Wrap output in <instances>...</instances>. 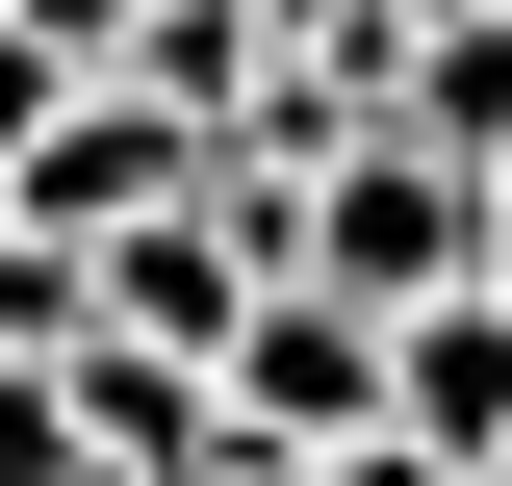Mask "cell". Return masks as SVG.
<instances>
[{
    "label": "cell",
    "instance_id": "obj_5",
    "mask_svg": "<svg viewBox=\"0 0 512 486\" xmlns=\"http://www.w3.org/2000/svg\"><path fill=\"white\" fill-rule=\"evenodd\" d=\"M410 128L512 180V0H436V26H410Z\"/></svg>",
    "mask_w": 512,
    "mask_h": 486
},
{
    "label": "cell",
    "instance_id": "obj_11",
    "mask_svg": "<svg viewBox=\"0 0 512 486\" xmlns=\"http://www.w3.org/2000/svg\"><path fill=\"white\" fill-rule=\"evenodd\" d=\"M282 26H333V0H282Z\"/></svg>",
    "mask_w": 512,
    "mask_h": 486
},
{
    "label": "cell",
    "instance_id": "obj_1",
    "mask_svg": "<svg viewBox=\"0 0 512 486\" xmlns=\"http://www.w3.org/2000/svg\"><path fill=\"white\" fill-rule=\"evenodd\" d=\"M282 282H359V307L487 282V154H436L410 103H384V128H333V154H308V256H282Z\"/></svg>",
    "mask_w": 512,
    "mask_h": 486
},
{
    "label": "cell",
    "instance_id": "obj_8",
    "mask_svg": "<svg viewBox=\"0 0 512 486\" xmlns=\"http://www.w3.org/2000/svg\"><path fill=\"white\" fill-rule=\"evenodd\" d=\"M282 486H461L436 435H333V461H282Z\"/></svg>",
    "mask_w": 512,
    "mask_h": 486
},
{
    "label": "cell",
    "instance_id": "obj_7",
    "mask_svg": "<svg viewBox=\"0 0 512 486\" xmlns=\"http://www.w3.org/2000/svg\"><path fill=\"white\" fill-rule=\"evenodd\" d=\"M77 77H103V52H52V26H26V0H0V154H26V128H52Z\"/></svg>",
    "mask_w": 512,
    "mask_h": 486
},
{
    "label": "cell",
    "instance_id": "obj_3",
    "mask_svg": "<svg viewBox=\"0 0 512 486\" xmlns=\"http://www.w3.org/2000/svg\"><path fill=\"white\" fill-rule=\"evenodd\" d=\"M205 154H231V128H205V103H154V77H77V103L26 128V154H0V205H26V231H77V256H103L128 205H180Z\"/></svg>",
    "mask_w": 512,
    "mask_h": 486
},
{
    "label": "cell",
    "instance_id": "obj_6",
    "mask_svg": "<svg viewBox=\"0 0 512 486\" xmlns=\"http://www.w3.org/2000/svg\"><path fill=\"white\" fill-rule=\"evenodd\" d=\"M103 435H77V359H0V486H77Z\"/></svg>",
    "mask_w": 512,
    "mask_h": 486
},
{
    "label": "cell",
    "instance_id": "obj_4",
    "mask_svg": "<svg viewBox=\"0 0 512 486\" xmlns=\"http://www.w3.org/2000/svg\"><path fill=\"white\" fill-rule=\"evenodd\" d=\"M384 435H436L461 486L512 461V282H436V307H384Z\"/></svg>",
    "mask_w": 512,
    "mask_h": 486
},
{
    "label": "cell",
    "instance_id": "obj_9",
    "mask_svg": "<svg viewBox=\"0 0 512 486\" xmlns=\"http://www.w3.org/2000/svg\"><path fill=\"white\" fill-rule=\"evenodd\" d=\"M26 26H52V52H128V0H26Z\"/></svg>",
    "mask_w": 512,
    "mask_h": 486
},
{
    "label": "cell",
    "instance_id": "obj_10",
    "mask_svg": "<svg viewBox=\"0 0 512 486\" xmlns=\"http://www.w3.org/2000/svg\"><path fill=\"white\" fill-rule=\"evenodd\" d=\"M487 282H512V180H487Z\"/></svg>",
    "mask_w": 512,
    "mask_h": 486
},
{
    "label": "cell",
    "instance_id": "obj_12",
    "mask_svg": "<svg viewBox=\"0 0 512 486\" xmlns=\"http://www.w3.org/2000/svg\"><path fill=\"white\" fill-rule=\"evenodd\" d=\"M487 486H512V461H487Z\"/></svg>",
    "mask_w": 512,
    "mask_h": 486
},
{
    "label": "cell",
    "instance_id": "obj_2",
    "mask_svg": "<svg viewBox=\"0 0 512 486\" xmlns=\"http://www.w3.org/2000/svg\"><path fill=\"white\" fill-rule=\"evenodd\" d=\"M205 384H231L256 461H333V435H384V307H359V282H256Z\"/></svg>",
    "mask_w": 512,
    "mask_h": 486
}]
</instances>
